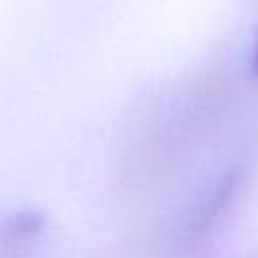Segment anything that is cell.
<instances>
[{"label":"cell","instance_id":"1","mask_svg":"<svg viewBox=\"0 0 258 258\" xmlns=\"http://www.w3.org/2000/svg\"><path fill=\"white\" fill-rule=\"evenodd\" d=\"M246 183L248 173L244 165L236 163L228 167L218 177L212 191H208V196L198 204V208L185 222L179 236V244L185 248H196L204 244L214 232H218L228 220V216L236 210L240 198L244 196Z\"/></svg>","mask_w":258,"mask_h":258},{"label":"cell","instance_id":"2","mask_svg":"<svg viewBox=\"0 0 258 258\" xmlns=\"http://www.w3.org/2000/svg\"><path fill=\"white\" fill-rule=\"evenodd\" d=\"M44 224V212L38 208H20L8 214L0 228V258H30Z\"/></svg>","mask_w":258,"mask_h":258},{"label":"cell","instance_id":"3","mask_svg":"<svg viewBox=\"0 0 258 258\" xmlns=\"http://www.w3.org/2000/svg\"><path fill=\"white\" fill-rule=\"evenodd\" d=\"M250 67H252V73L258 75V36H256L254 46H252V60H250Z\"/></svg>","mask_w":258,"mask_h":258}]
</instances>
